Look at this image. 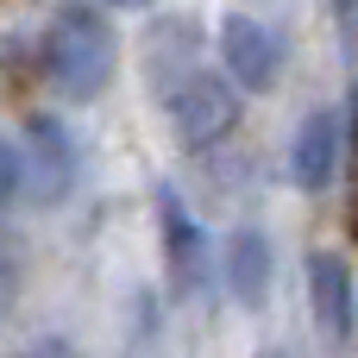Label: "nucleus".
I'll return each mask as SVG.
<instances>
[{
	"label": "nucleus",
	"mask_w": 358,
	"mask_h": 358,
	"mask_svg": "<svg viewBox=\"0 0 358 358\" xmlns=\"http://www.w3.org/2000/svg\"><path fill=\"white\" fill-rule=\"evenodd\" d=\"M38 63H44V82H50L57 101H69V107L101 101L120 76V31H113L107 6L101 0H69L44 31Z\"/></svg>",
	"instance_id": "f257e3e1"
},
{
	"label": "nucleus",
	"mask_w": 358,
	"mask_h": 358,
	"mask_svg": "<svg viewBox=\"0 0 358 358\" xmlns=\"http://www.w3.org/2000/svg\"><path fill=\"white\" fill-rule=\"evenodd\" d=\"M157 107H164L170 138H176L182 151H208V145L233 138V126H239V82H233L220 63H201V69H195L189 82H176Z\"/></svg>",
	"instance_id": "f03ea898"
},
{
	"label": "nucleus",
	"mask_w": 358,
	"mask_h": 358,
	"mask_svg": "<svg viewBox=\"0 0 358 358\" xmlns=\"http://www.w3.org/2000/svg\"><path fill=\"white\" fill-rule=\"evenodd\" d=\"M157 239H164V271H170V296L176 302H195V296H208L220 283V258L208 252V227L189 214L176 182L157 189Z\"/></svg>",
	"instance_id": "7ed1b4c3"
},
{
	"label": "nucleus",
	"mask_w": 358,
	"mask_h": 358,
	"mask_svg": "<svg viewBox=\"0 0 358 358\" xmlns=\"http://www.w3.org/2000/svg\"><path fill=\"white\" fill-rule=\"evenodd\" d=\"M19 157H25V201L31 208H63L82 182V151L69 138V126L57 113H31L19 132Z\"/></svg>",
	"instance_id": "20e7f679"
},
{
	"label": "nucleus",
	"mask_w": 358,
	"mask_h": 358,
	"mask_svg": "<svg viewBox=\"0 0 358 358\" xmlns=\"http://www.w3.org/2000/svg\"><path fill=\"white\" fill-rule=\"evenodd\" d=\"M214 50H220V69L239 82V94H271L283 82V63H289L283 38L252 13H227L214 31Z\"/></svg>",
	"instance_id": "39448f33"
},
{
	"label": "nucleus",
	"mask_w": 358,
	"mask_h": 358,
	"mask_svg": "<svg viewBox=\"0 0 358 358\" xmlns=\"http://www.w3.org/2000/svg\"><path fill=\"white\" fill-rule=\"evenodd\" d=\"M346 151H352V126L340 107H308L296 138H289V182L302 195H327L346 176Z\"/></svg>",
	"instance_id": "423d86ee"
},
{
	"label": "nucleus",
	"mask_w": 358,
	"mask_h": 358,
	"mask_svg": "<svg viewBox=\"0 0 358 358\" xmlns=\"http://www.w3.org/2000/svg\"><path fill=\"white\" fill-rule=\"evenodd\" d=\"M201 63H208V31H201L189 13H164V19L145 25V38H138V69H145L151 101H164L176 82H189Z\"/></svg>",
	"instance_id": "0eeeda50"
},
{
	"label": "nucleus",
	"mask_w": 358,
	"mask_h": 358,
	"mask_svg": "<svg viewBox=\"0 0 358 358\" xmlns=\"http://www.w3.org/2000/svg\"><path fill=\"white\" fill-rule=\"evenodd\" d=\"M271 283H277V245H271V233L252 227V220L233 227L220 239V289H227V302L245 308V315H258L271 302Z\"/></svg>",
	"instance_id": "6e6552de"
},
{
	"label": "nucleus",
	"mask_w": 358,
	"mask_h": 358,
	"mask_svg": "<svg viewBox=\"0 0 358 358\" xmlns=\"http://www.w3.org/2000/svg\"><path fill=\"white\" fill-rule=\"evenodd\" d=\"M308 315H315V334L340 352V346H352L358 334V283L352 271H346V258L340 252H308Z\"/></svg>",
	"instance_id": "1a4fd4ad"
},
{
	"label": "nucleus",
	"mask_w": 358,
	"mask_h": 358,
	"mask_svg": "<svg viewBox=\"0 0 358 358\" xmlns=\"http://www.w3.org/2000/svg\"><path fill=\"white\" fill-rule=\"evenodd\" d=\"M13 201H25V157L13 138H0V220L13 214Z\"/></svg>",
	"instance_id": "9d476101"
},
{
	"label": "nucleus",
	"mask_w": 358,
	"mask_h": 358,
	"mask_svg": "<svg viewBox=\"0 0 358 358\" xmlns=\"http://www.w3.org/2000/svg\"><path fill=\"white\" fill-rule=\"evenodd\" d=\"M19 283H25V271H19V252L0 239V321L13 315V302H19Z\"/></svg>",
	"instance_id": "9b49d317"
},
{
	"label": "nucleus",
	"mask_w": 358,
	"mask_h": 358,
	"mask_svg": "<svg viewBox=\"0 0 358 358\" xmlns=\"http://www.w3.org/2000/svg\"><path fill=\"white\" fill-rule=\"evenodd\" d=\"M327 13H334V25H340V44L358 50V0H327Z\"/></svg>",
	"instance_id": "f8f14e48"
},
{
	"label": "nucleus",
	"mask_w": 358,
	"mask_h": 358,
	"mask_svg": "<svg viewBox=\"0 0 358 358\" xmlns=\"http://www.w3.org/2000/svg\"><path fill=\"white\" fill-rule=\"evenodd\" d=\"M101 6H120V13H145V6H157V0H101Z\"/></svg>",
	"instance_id": "ddd939ff"
},
{
	"label": "nucleus",
	"mask_w": 358,
	"mask_h": 358,
	"mask_svg": "<svg viewBox=\"0 0 358 358\" xmlns=\"http://www.w3.org/2000/svg\"><path fill=\"white\" fill-rule=\"evenodd\" d=\"M258 358H289V352H283V346H264V352H258Z\"/></svg>",
	"instance_id": "4468645a"
}]
</instances>
